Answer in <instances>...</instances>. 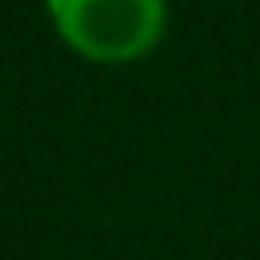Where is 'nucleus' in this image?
<instances>
[{
    "label": "nucleus",
    "mask_w": 260,
    "mask_h": 260,
    "mask_svg": "<svg viewBox=\"0 0 260 260\" xmlns=\"http://www.w3.org/2000/svg\"><path fill=\"white\" fill-rule=\"evenodd\" d=\"M65 49L93 65H130L167 32V0H45Z\"/></svg>",
    "instance_id": "nucleus-1"
}]
</instances>
